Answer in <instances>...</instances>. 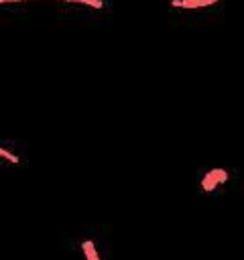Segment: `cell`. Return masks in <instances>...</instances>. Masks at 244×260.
Instances as JSON below:
<instances>
[{
  "instance_id": "1",
  "label": "cell",
  "mask_w": 244,
  "mask_h": 260,
  "mask_svg": "<svg viewBox=\"0 0 244 260\" xmlns=\"http://www.w3.org/2000/svg\"><path fill=\"white\" fill-rule=\"evenodd\" d=\"M75 250L79 252L81 260H114L112 250L102 246V242L94 236H81L75 240Z\"/></svg>"
},
{
  "instance_id": "2",
  "label": "cell",
  "mask_w": 244,
  "mask_h": 260,
  "mask_svg": "<svg viewBox=\"0 0 244 260\" xmlns=\"http://www.w3.org/2000/svg\"><path fill=\"white\" fill-rule=\"evenodd\" d=\"M228 181H230V175H228L226 169H211L201 179V191L203 193H214L220 187H224Z\"/></svg>"
},
{
  "instance_id": "3",
  "label": "cell",
  "mask_w": 244,
  "mask_h": 260,
  "mask_svg": "<svg viewBox=\"0 0 244 260\" xmlns=\"http://www.w3.org/2000/svg\"><path fill=\"white\" fill-rule=\"evenodd\" d=\"M218 0H173V6H183V8H197V6H207Z\"/></svg>"
},
{
  "instance_id": "4",
  "label": "cell",
  "mask_w": 244,
  "mask_h": 260,
  "mask_svg": "<svg viewBox=\"0 0 244 260\" xmlns=\"http://www.w3.org/2000/svg\"><path fill=\"white\" fill-rule=\"evenodd\" d=\"M67 2H81V4H89V6L102 8V0H67Z\"/></svg>"
},
{
  "instance_id": "5",
  "label": "cell",
  "mask_w": 244,
  "mask_h": 260,
  "mask_svg": "<svg viewBox=\"0 0 244 260\" xmlns=\"http://www.w3.org/2000/svg\"><path fill=\"white\" fill-rule=\"evenodd\" d=\"M0 156H2V158H8L10 162H18V158H16L14 154H10L6 148H0Z\"/></svg>"
},
{
  "instance_id": "6",
  "label": "cell",
  "mask_w": 244,
  "mask_h": 260,
  "mask_svg": "<svg viewBox=\"0 0 244 260\" xmlns=\"http://www.w3.org/2000/svg\"><path fill=\"white\" fill-rule=\"evenodd\" d=\"M0 2H20V0H0Z\"/></svg>"
}]
</instances>
